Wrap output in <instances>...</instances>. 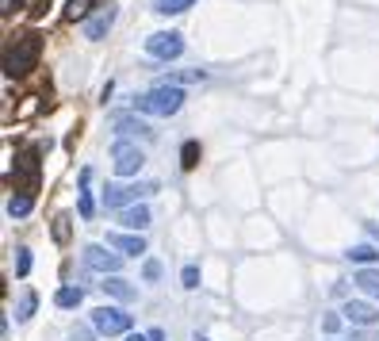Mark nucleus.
Listing matches in <instances>:
<instances>
[{
	"mask_svg": "<svg viewBox=\"0 0 379 341\" xmlns=\"http://www.w3.org/2000/svg\"><path fill=\"white\" fill-rule=\"evenodd\" d=\"M196 0H154V12L157 16H181V12H188Z\"/></svg>",
	"mask_w": 379,
	"mask_h": 341,
	"instance_id": "nucleus-21",
	"label": "nucleus"
},
{
	"mask_svg": "<svg viewBox=\"0 0 379 341\" xmlns=\"http://www.w3.org/2000/svg\"><path fill=\"white\" fill-rule=\"evenodd\" d=\"M345 257L353 261V265H360V268H371V261H376L379 253H376V246H353Z\"/></svg>",
	"mask_w": 379,
	"mask_h": 341,
	"instance_id": "nucleus-22",
	"label": "nucleus"
},
{
	"mask_svg": "<svg viewBox=\"0 0 379 341\" xmlns=\"http://www.w3.org/2000/svg\"><path fill=\"white\" fill-rule=\"evenodd\" d=\"M146 54H149V58H157V62H173V58H181V54H184V39L176 31H157V35H149V39H146Z\"/></svg>",
	"mask_w": 379,
	"mask_h": 341,
	"instance_id": "nucleus-8",
	"label": "nucleus"
},
{
	"mask_svg": "<svg viewBox=\"0 0 379 341\" xmlns=\"http://www.w3.org/2000/svg\"><path fill=\"white\" fill-rule=\"evenodd\" d=\"M181 284H184V288H188V291H196V288H199V268H196V265H184V273H181Z\"/></svg>",
	"mask_w": 379,
	"mask_h": 341,
	"instance_id": "nucleus-26",
	"label": "nucleus"
},
{
	"mask_svg": "<svg viewBox=\"0 0 379 341\" xmlns=\"http://www.w3.org/2000/svg\"><path fill=\"white\" fill-rule=\"evenodd\" d=\"M92 326H96V333H104V338H119V333H131L134 318L119 307H96L92 311Z\"/></svg>",
	"mask_w": 379,
	"mask_h": 341,
	"instance_id": "nucleus-5",
	"label": "nucleus"
},
{
	"mask_svg": "<svg viewBox=\"0 0 379 341\" xmlns=\"http://www.w3.org/2000/svg\"><path fill=\"white\" fill-rule=\"evenodd\" d=\"M341 322H345V315H326V318H322V330H326V333H338Z\"/></svg>",
	"mask_w": 379,
	"mask_h": 341,
	"instance_id": "nucleus-29",
	"label": "nucleus"
},
{
	"mask_svg": "<svg viewBox=\"0 0 379 341\" xmlns=\"http://www.w3.org/2000/svg\"><path fill=\"white\" fill-rule=\"evenodd\" d=\"M50 234H54V241H58V246H66V241L73 238V215H69V211H62V215L54 219V226H50Z\"/></svg>",
	"mask_w": 379,
	"mask_h": 341,
	"instance_id": "nucleus-19",
	"label": "nucleus"
},
{
	"mask_svg": "<svg viewBox=\"0 0 379 341\" xmlns=\"http://www.w3.org/2000/svg\"><path fill=\"white\" fill-rule=\"evenodd\" d=\"M199 158H203V150H199V142H196V138H188V142L181 146V169H184V173H192V169L199 165Z\"/></svg>",
	"mask_w": 379,
	"mask_h": 341,
	"instance_id": "nucleus-20",
	"label": "nucleus"
},
{
	"mask_svg": "<svg viewBox=\"0 0 379 341\" xmlns=\"http://www.w3.org/2000/svg\"><path fill=\"white\" fill-rule=\"evenodd\" d=\"M142 276H146L149 284H154V280H161V261H154V257H149L146 265H142Z\"/></svg>",
	"mask_w": 379,
	"mask_h": 341,
	"instance_id": "nucleus-28",
	"label": "nucleus"
},
{
	"mask_svg": "<svg viewBox=\"0 0 379 341\" xmlns=\"http://www.w3.org/2000/svg\"><path fill=\"white\" fill-rule=\"evenodd\" d=\"M27 273H31V250L19 246L16 250V276H27Z\"/></svg>",
	"mask_w": 379,
	"mask_h": 341,
	"instance_id": "nucleus-25",
	"label": "nucleus"
},
{
	"mask_svg": "<svg viewBox=\"0 0 379 341\" xmlns=\"http://www.w3.org/2000/svg\"><path fill=\"white\" fill-rule=\"evenodd\" d=\"M111 158H115V173L119 176H134L142 165H146V154H142L134 142H127V138L111 142Z\"/></svg>",
	"mask_w": 379,
	"mask_h": 341,
	"instance_id": "nucleus-7",
	"label": "nucleus"
},
{
	"mask_svg": "<svg viewBox=\"0 0 379 341\" xmlns=\"http://www.w3.org/2000/svg\"><path fill=\"white\" fill-rule=\"evenodd\" d=\"M115 131L123 134V138H131V134L154 138V127H149V123H142V119H134V116H115Z\"/></svg>",
	"mask_w": 379,
	"mask_h": 341,
	"instance_id": "nucleus-14",
	"label": "nucleus"
},
{
	"mask_svg": "<svg viewBox=\"0 0 379 341\" xmlns=\"http://www.w3.org/2000/svg\"><path fill=\"white\" fill-rule=\"evenodd\" d=\"M353 284L364 291V295H371V299H379V268H356Z\"/></svg>",
	"mask_w": 379,
	"mask_h": 341,
	"instance_id": "nucleus-16",
	"label": "nucleus"
},
{
	"mask_svg": "<svg viewBox=\"0 0 379 341\" xmlns=\"http://www.w3.org/2000/svg\"><path fill=\"white\" fill-rule=\"evenodd\" d=\"M42 150L39 146H24V150L16 154V188L19 192H27V196H31L35 188H39V176H42Z\"/></svg>",
	"mask_w": 379,
	"mask_h": 341,
	"instance_id": "nucleus-3",
	"label": "nucleus"
},
{
	"mask_svg": "<svg viewBox=\"0 0 379 341\" xmlns=\"http://www.w3.org/2000/svg\"><path fill=\"white\" fill-rule=\"evenodd\" d=\"M364 226H368V234H371V238L379 241V223H364Z\"/></svg>",
	"mask_w": 379,
	"mask_h": 341,
	"instance_id": "nucleus-31",
	"label": "nucleus"
},
{
	"mask_svg": "<svg viewBox=\"0 0 379 341\" xmlns=\"http://www.w3.org/2000/svg\"><path fill=\"white\" fill-rule=\"evenodd\" d=\"M89 181H92V169H84V173H81V192H77V211H81V219H92V215H96V203H92Z\"/></svg>",
	"mask_w": 379,
	"mask_h": 341,
	"instance_id": "nucleus-15",
	"label": "nucleus"
},
{
	"mask_svg": "<svg viewBox=\"0 0 379 341\" xmlns=\"http://www.w3.org/2000/svg\"><path fill=\"white\" fill-rule=\"evenodd\" d=\"M119 223H123L127 230L142 234V230L149 226V208H146V203H134V208H123V211H119Z\"/></svg>",
	"mask_w": 379,
	"mask_h": 341,
	"instance_id": "nucleus-13",
	"label": "nucleus"
},
{
	"mask_svg": "<svg viewBox=\"0 0 379 341\" xmlns=\"http://www.w3.org/2000/svg\"><path fill=\"white\" fill-rule=\"evenodd\" d=\"M184 100H188V96H184V89H173V84H157V89L134 96L131 108H134V116H161V119H169V116H176V111L184 108Z\"/></svg>",
	"mask_w": 379,
	"mask_h": 341,
	"instance_id": "nucleus-2",
	"label": "nucleus"
},
{
	"mask_svg": "<svg viewBox=\"0 0 379 341\" xmlns=\"http://www.w3.org/2000/svg\"><path fill=\"white\" fill-rule=\"evenodd\" d=\"M149 192H157V181H142V184H107L104 188V208L111 211H123V208H134V203L142 200V196H149Z\"/></svg>",
	"mask_w": 379,
	"mask_h": 341,
	"instance_id": "nucleus-4",
	"label": "nucleus"
},
{
	"mask_svg": "<svg viewBox=\"0 0 379 341\" xmlns=\"http://www.w3.org/2000/svg\"><path fill=\"white\" fill-rule=\"evenodd\" d=\"M35 307H39V295H35V291H24V299H19V307H16V318L19 322H31Z\"/></svg>",
	"mask_w": 379,
	"mask_h": 341,
	"instance_id": "nucleus-24",
	"label": "nucleus"
},
{
	"mask_svg": "<svg viewBox=\"0 0 379 341\" xmlns=\"http://www.w3.org/2000/svg\"><path fill=\"white\" fill-rule=\"evenodd\" d=\"M127 341H149V333H127Z\"/></svg>",
	"mask_w": 379,
	"mask_h": 341,
	"instance_id": "nucleus-32",
	"label": "nucleus"
},
{
	"mask_svg": "<svg viewBox=\"0 0 379 341\" xmlns=\"http://www.w3.org/2000/svg\"><path fill=\"white\" fill-rule=\"evenodd\" d=\"M16 4H19V0H4V8H0V12H4V16H8V12L16 8Z\"/></svg>",
	"mask_w": 379,
	"mask_h": 341,
	"instance_id": "nucleus-33",
	"label": "nucleus"
},
{
	"mask_svg": "<svg viewBox=\"0 0 379 341\" xmlns=\"http://www.w3.org/2000/svg\"><path fill=\"white\" fill-rule=\"evenodd\" d=\"M54 303H58L62 311H77V307L84 303V288H77V284H66V288H58Z\"/></svg>",
	"mask_w": 379,
	"mask_h": 341,
	"instance_id": "nucleus-17",
	"label": "nucleus"
},
{
	"mask_svg": "<svg viewBox=\"0 0 379 341\" xmlns=\"http://www.w3.org/2000/svg\"><path fill=\"white\" fill-rule=\"evenodd\" d=\"M196 341H207V338H196Z\"/></svg>",
	"mask_w": 379,
	"mask_h": 341,
	"instance_id": "nucleus-34",
	"label": "nucleus"
},
{
	"mask_svg": "<svg viewBox=\"0 0 379 341\" xmlns=\"http://www.w3.org/2000/svg\"><path fill=\"white\" fill-rule=\"evenodd\" d=\"M42 58V35L39 31H19L12 35L8 50H4V77H27Z\"/></svg>",
	"mask_w": 379,
	"mask_h": 341,
	"instance_id": "nucleus-1",
	"label": "nucleus"
},
{
	"mask_svg": "<svg viewBox=\"0 0 379 341\" xmlns=\"http://www.w3.org/2000/svg\"><path fill=\"white\" fill-rule=\"evenodd\" d=\"M341 315H345V322H353V326H371L379 318L368 299H349L345 307H341Z\"/></svg>",
	"mask_w": 379,
	"mask_h": 341,
	"instance_id": "nucleus-11",
	"label": "nucleus"
},
{
	"mask_svg": "<svg viewBox=\"0 0 379 341\" xmlns=\"http://www.w3.org/2000/svg\"><path fill=\"white\" fill-rule=\"evenodd\" d=\"M50 4H54V0H31V8H27V12H31V19L46 16V8H50Z\"/></svg>",
	"mask_w": 379,
	"mask_h": 341,
	"instance_id": "nucleus-30",
	"label": "nucleus"
},
{
	"mask_svg": "<svg viewBox=\"0 0 379 341\" xmlns=\"http://www.w3.org/2000/svg\"><path fill=\"white\" fill-rule=\"evenodd\" d=\"M92 338H96V326H81V322H77L73 330H69V341H92Z\"/></svg>",
	"mask_w": 379,
	"mask_h": 341,
	"instance_id": "nucleus-27",
	"label": "nucleus"
},
{
	"mask_svg": "<svg viewBox=\"0 0 379 341\" xmlns=\"http://www.w3.org/2000/svg\"><path fill=\"white\" fill-rule=\"evenodd\" d=\"M31 208H35V196H27V192H19V196H12V200H8V215L12 219H24Z\"/></svg>",
	"mask_w": 379,
	"mask_h": 341,
	"instance_id": "nucleus-23",
	"label": "nucleus"
},
{
	"mask_svg": "<svg viewBox=\"0 0 379 341\" xmlns=\"http://www.w3.org/2000/svg\"><path fill=\"white\" fill-rule=\"evenodd\" d=\"M111 24H115V8H107V12H100V16L84 19V39L100 42V39H104L107 31H111Z\"/></svg>",
	"mask_w": 379,
	"mask_h": 341,
	"instance_id": "nucleus-12",
	"label": "nucleus"
},
{
	"mask_svg": "<svg viewBox=\"0 0 379 341\" xmlns=\"http://www.w3.org/2000/svg\"><path fill=\"white\" fill-rule=\"evenodd\" d=\"M107 250H119L123 257H138V253H146V238H142V234L111 230V234H107Z\"/></svg>",
	"mask_w": 379,
	"mask_h": 341,
	"instance_id": "nucleus-9",
	"label": "nucleus"
},
{
	"mask_svg": "<svg viewBox=\"0 0 379 341\" xmlns=\"http://www.w3.org/2000/svg\"><path fill=\"white\" fill-rule=\"evenodd\" d=\"M92 4H96V0H66V12H62V19H66V24H77V19H89Z\"/></svg>",
	"mask_w": 379,
	"mask_h": 341,
	"instance_id": "nucleus-18",
	"label": "nucleus"
},
{
	"mask_svg": "<svg viewBox=\"0 0 379 341\" xmlns=\"http://www.w3.org/2000/svg\"><path fill=\"white\" fill-rule=\"evenodd\" d=\"M100 291H104L107 299H119V303H134V299H138V288H134V284H127L123 276H104Z\"/></svg>",
	"mask_w": 379,
	"mask_h": 341,
	"instance_id": "nucleus-10",
	"label": "nucleus"
},
{
	"mask_svg": "<svg viewBox=\"0 0 379 341\" xmlns=\"http://www.w3.org/2000/svg\"><path fill=\"white\" fill-rule=\"evenodd\" d=\"M81 261H84V268H92L100 276H119V268H123V253H107L104 246H84Z\"/></svg>",
	"mask_w": 379,
	"mask_h": 341,
	"instance_id": "nucleus-6",
	"label": "nucleus"
}]
</instances>
